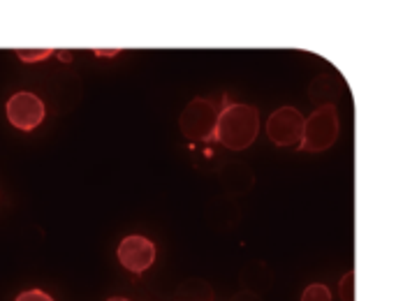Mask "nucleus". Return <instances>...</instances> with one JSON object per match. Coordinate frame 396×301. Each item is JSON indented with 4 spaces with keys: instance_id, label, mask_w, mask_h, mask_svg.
<instances>
[{
    "instance_id": "nucleus-8",
    "label": "nucleus",
    "mask_w": 396,
    "mask_h": 301,
    "mask_svg": "<svg viewBox=\"0 0 396 301\" xmlns=\"http://www.w3.org/2000/svg\"><path fill=\"white\" fill-rule=\"evenodd\" d=\"M107 301H128V299H123V297H112V299H107Z\"/></svg>"
},
{
    "instance_id": "nucleus-5",
    "label": "nucleus",
    "mask_w": 396,
    "mask_h": 301,
    "mask_svg": "<svg viewBox=\"0 0 396 301\" xmlns=\"http://www.w3.org/2000/svg\"><path fill=\"white\" fill-rule=\"evenodd\" d=\"M176 301H211V292L206 283H199V280H186L176 290Z\"/></svg>"
},
{
    "instance_id": "nucleus-1",
    "label": "nucleus",
    "mask_w": 396,
    "mask_h": 301,
    "mask_svg": "<svg viewBox=\"0 0 396 301\" xmlns=\"http://www.w3.org/2000/svg\"><path fill=\"white\" fill-rule=\"evenodd\" d=\"M257 132V111L246 105H232L218 116L216 135L229 148H246Z\"/></svg>"
},
{
    "instance_id": "nucleus-2",
    "label": "nucleus",
    "mask_w": 396,
    "mask_h": 301,
    "mask_svg": "<svg viewBox=\"0 0 396 301\" xmlns=\"http://www.w3.org/2000/svg\"><path fill=\"white\" fill-rule=\"evenodd\" d=\"M5 111H7V118L14 128H19V130H35L44 121V111L47 109H44V102L35 93L21 90V93H14L7 100Z\"/></svg>"
},
{
    "instance_id": "nucleus-3",
    "label": "nucleus",
    "mask_w": 396,
    "mask_h": 301,
    "mask_svg": "<svg viewBox=\"0 0 396 301\" xmlns=\"http://www.w3.org/2000/svg\"><path fill=\"white\" fill-rule=\"evenodd\" d=\"M181 130L190 139H206L216 132L218 114L206 100H193L181 114Z\"/></svg>"
},
{
    "instance_id": "nucleus-7",
    "label": "nucleus",
    "mask_w": 396,
    "mask_h": 301,
    "mask_svg": "<svg viewBox=\"0 0 396 301\" xmlns=\"http://www.w3.org/2000/svg\"><path fill=\"white\" fill-rule=\"evenodd\" d=\"M14 301H54V299H51L47 292H42V290H26V292H21Z\"/></svg>"
},
{
    "instance_id": "nucleus-4",
    "label": "nucleus",
    "mask_w": 396,
    "mask_h": 301,
    "mask_svg": "<svg viewBox=\"0 0 396 301\" xmlns=\"http://www.w3.org/2000/svg\"><path fill=\"white\" fill-rule=\"evenodd\" d=\"M118 260L128 271L132 274H141L153 264L155 260V246L153 241H148L146 236H125L118 246Z\"/></svg>"
},
{
    "instance_id": "nucleus-6",
    "label": "nucleus",
    "mask_w": 396,
    "mask_h": 301,
    "mask_svg": "<svg viewBox=\"0 0 396 301\" xmlns=\"http://www.w3.org/2000/svg\"><path fill=\"white\" fill-rule=\"evenodd\" d=\"M51 54V49H16V56L21 58L24 63H37Z\"/></svg>"
}]
</instances>
